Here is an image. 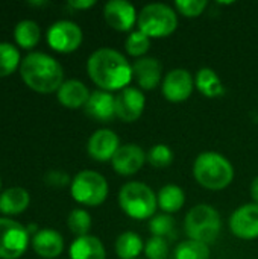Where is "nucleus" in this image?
<instances>
[{"label": "nucleus", "instance_id": "obj_1", "mask_svg": "<svg viewBox=\"0 0 258 259\" xmlns=\"http://www.w3.org/2000/svg\"><path fill=\"white\" fill-rule=\"evenodd\" d=\"M90 79L103 91H122L132 82V65L116 49L102 47L93 52L87 61Z\"/></svg>", "mask_w": 258, "mask_h": 259}, {"label": "nucleus", "instance_id": "obj_21", "mask_svg": "<svg viewBox=\"0 0 258 259\" xmlns=\"http://www.w3.org/2000/svg\"><path fill=\"white\" fill-rule=\"evenodd\" d=\"M195 87L202 96L208 99H217L225 94V87L222 83V79L213 68L208 67H204L196 73Z\"/></svg>", "mask_w": 258, "mask_h": 259}, {"label": "nucleus", "instance_id": "obj_32", "mask_svg": "<svg viewBox=\"0 0 258 259\" xmlns=\"http://www.w3.org/2000/svg\"><path fill=\"white\" fill-rule=\"evenodd\" d=\"M169 252V241L164 238L152 237L144 243V255L148 259H167Z\"/></svg>", "mask_w": 258, "mask_h": 259}, {"label": "nucleus", "instance_id": "obj_3", "mask_svg": "<svg viewBox=\"0 0 258 259\" xmlns=\"http://www.w3.org/2000/svg\"><path fill=\"white\" fill-rule=\"evenodd\" d=\"M193 176L201 187L220 191L234 181V167L222 153L202 152L193 162Z\"/></svg>", "mask_w": 258, "mask_h": 259}, {"label": "nucleus", "instance_id": "obj_37", "mask_svg": "<svg viewBox=\"0 0 258 259\" xmlns=\"http://www.w3.org/2000/svg\"><path fill=\"white\" fill-rule=\"evenodd\" d=\"M30 5H44L46 2H29Z\"/></svg>", "mask_w": 258, "mask_h": 259}, {"label": "nucleus", "instance_id": "obj_18", "mask_svg": "<svg viewBox=\"0 0 258 259\" xmlns=\"http://www.w3.org/2000/svg\"><path fill=\"white\" fill-rule=\"evenodd\" d=\"M32 247L43 258H56L64 250V238L58 231L44 228L32 237Z\"/></svg>", "mask_w": 258, "mask_h": 259}, {"label": "nucleus", "instance_id": "obj_35", "mask_svg": "<svg viewBox=\"0 0 258 259\" xmlns=\"http://www.w3.org/2000/svg\"><path fill=\"white\" fill-rule=\"evenodd\" d=\"M94 5V0H68V6L73 9H88Z\"/></svg>", "mask_w": 258, "mask_h": 259}, {"label": "nucleus", "instance_id": "obj_2", "mask_svg": "<svg viewBox=\"0 0 258 259\" xmlns=\"http://www.w3.org/2000/svg\"><path fill=\"white\" fill-rule=\"evenodd\" d=\"M20 73L26 85L38 93L58 91L64 82L62 65L43 52L27 53L20 64Z\"/></svg>", "mask_w": 258, "mask_h": 259}, {"label": "nucleus", "instance_id": "obj_5", "mask_svg": "<svg viewBox=\"0 0 258 259\" xmlns=\"http://www.w3.org/2000/svg\"><path fill=\"white\" fill-rule=\"evenodd\" d=\"M184 229L189 240H195L210 246L214 243L222 229L220 214L216 208L207 203H201L193 206L184 220Z\"/></svg>", "mask_w": 258, "mask_h": 259}, {"label": "nucleus", "instance_id": "obj_30", "mask_svg": "<svg viewBox=\"0 0 258 259\" xmlns=\"http://www.w3.org/2000/svg\"><path fill=\"white\" fill-rule=\"evenodd\" d=\"M67 226L78 237L88 235V231L91 229V215L87 209L75 208L67 217Z\"/></svg>", "mask_w": 258, "mask_h": 259}, {"label": "nucleus", "instance_id": "obj_8", "mask_svg": "<svg viewBox=\"0 0 258 259\" xmlns=\"http://www.w3.org/2000/svg\"><path fill=\"white\" fill-rule=\"evenodd\" d=\"M29 244V232L21 223L0 219V258L15 259L21 256Z\"/></svg>", "mask_w": 258, "mask_h": 259}, {"label": "nucleus", "instance_id": "obj_33", "mask_svg": "<svg viewBox=\"0 0 258 259\" xmlns=\"http://www.w3.org/2000/svg\"><path fill=\"white\" fill-rule=\"evenodd\" d=\"M207 6H208L207 0H178V2H175L176 11L187 18H196V17L202 15V12L205 11Z\"/></svg>", "mask_w": 258, "mask_h": 259}, {"label": "nucleus", "instance_id": "obj_23", "mask_svg": "<svg viewBox=\"0 0 258 259\" xmlns=\"http://www.w3.org/2000/svg\"><path fill=\"white\" fill-rule=\"evenodd\" d=\"M29 193L21 187H11L0 194V211L3 214L23 212L29 205Z\"/></svg>", "mask_w": 258, "mask_h": 259}, {"label": "nucleus", "instance_id": "obj_6", "mask_svg": "<svg viewBox=\"0 0 258 259\" xmlns=\"http://www.w3.org/2000/svg\"><path fill=\"white\" fill-rule=\"evenodd\" d=\"M137 26L149 38H166L176 30L178 17L169 5L149 3L138 12Z\"/></svg>", "mask_w": 258, "mask_h": 259}, {"label": "nucleus", "instance_id": "obj_22", "mask_svg": "<svg viewBox=\"0 0 258 259\" xmlns=\"http://www.w3.org/2000/svg\"><path fill=\"white\" fill-rule=\"evenodd\" d=\"M157 199H158V208L164 212V214H175L178 211H181V208L186 203V193L181 187L169 184L164 185L158 193H157Z\"/></svg>", "mask_w": 258, "mask_h": 259}, {"label": "nucleus", "instance_id": "obj_16", "mask_svg": "<svg viewBox=\"0 0 258 259\" xmlns=\"http://www.w3.org/2000/svg\"><path fill=\"white\" fill-rule=\"evenodd\" d=\"M132 74L141 90H155L163 77V65L157 58L143 56L132 64Z\"/></svg>", "mask_w": 258, "mask_h": 259}, {"label": "nucleus", "instance_id": "obj_7", "mask_svg": "<svg viewBox=\"0 0 258 259\" xmlns=\"http://www.w3.org/2000/svg\"><path fill=\"white\" fill-rule=\"evenodd\" d=\"M108 182L106 179L93 170L79 171L70 184V191L73 199L85 206H99L108 197Z\"/></svg>", "mask_w": 258, "mask_h": 259}, {"label": "nucleus", "instance_id": "obj_17", "mask_svg": "<svg viewBox=\"0 0 258 259\" xmlns=\"http://www.w3.org/2000/svg\"><path fill=\"white\" fill-rule=\"evenodd\" d=\"M84 108L87 115L93 120L99 123H109L116 118V96L103 90L93 91Z\"/></svg>", "mask_w": 258, "mask_h": 259}, {"label": "nucleus", "instance_id": "obj_11", "mask_svg": "<svg viewBox=\"0 0 258 259\" xmlns=\"http://www.w3.org/2000/svg\"><path fill=\"white\" fill-rule=\"evenodd\" d=\"M146 97L140 88L128 87L116 96V117L125 123L137 121L144 111Z\"/></svg>", "mask_w": 258, "mask_h": 259}, {"label": "nucleus", "instance_id": "obj_19", "mask_svg": "<svg viewBox=\"0 0 258 259\" xmlns=\"http://www.w3.org/2000/svg\"><path fill=\"white\" fill-rule=\"evenodd\" d=\"M90 91L87 85L78 79H68L64 80L62 85L58 88V100L61 105L70 109H78L81 106H85L90 99Z\"/></svg>", "mask_w": 258, "mask_h": 259}, {"label": "nucleus", "instance_id": "obj_24", "mask_svg": "<svg viewBox=\"0 0 258 259\" xmlns=\"http://www.w3.org/2000/svg\"><path fill=\"white\" fill-rule=\"evenodd\" d=\"M141 252H144V243L138 234L128 231L117 237L116 253L120 259H137Z\"/></svg>", "mask_w": 258, "mask_h": 259}, {"label": "nucleus", "instance_id": "obj_10", "mask_svg": "<svg viewBox=\"0 0 258 259\" xmlns=\"http://www.w3.org/2000/svg\"><path fill=\"white\" fill-rule=\"evenodd\" d=\"M195 90V77L186 68H173L163 79L161 91L167 102H186Z\"/></svg>", "mask_w": 258, "mask_h": 259}, {"label": "nucleus", "instance_id": "obj_26", "mask_svg": "<svg viewBox=\"0 0 258 259\" xmlns=\"http://www.w3.org/2000/svg\"><path fill=\"white\" fill-rule=\"evenodd\" d=\"M149 229L152 232V237H160L167 241L176 240V222L170 214H157L149 222Z\"/></svg>", "mask_w": 258, "mask_h": 259}, {"label": "nucleus", "instance_id": "obj_29", "mask_svg": "<svg viewBox=\"0 0 258 259\" xmlns=\"http://www.w3.org/2000/svg\"><path fill=\"white\" fill-rule=\"evenodd\" d=\"M20 64V52L11 42H0V77L11 74Z\"/></svg>", "mask_w": 258, "mask_h": 259}, {"label": "nucleus", "instance_id": "obj_12", "mask_svg": "<svg viewBox=\"0 0 258 259\" xmlns=\"http://www.w3.org/2000/svg\"><path fill=\"white\" fill-rule=\"evenodd\" d=\"M230 229L240 240L258 238V205L246 203L239 206L230 217Z\"/></svg>", "mask_w": 258, "mask_h": 259}, {"label": "nucleus", "instance_id": "obj_14", "mask_svg": "<svg viewBox=\"0 0 258 259\" xmlns=\"http://www.w3.org/2000/svg\"><path fill=\"white\" fill-rule=\"evenodd\" d=\"M103 17L109 27L119 32H128L137 23L135 6L126 0H111L103 6Z\"/></svg>", "mask_w": 258, "mask_h": 259}, {"label": "nucleus", "instance_id": "obj_28", "mask_svg": "<svg viewBox=\"0 0 258 259\" xmlns=\"http://www.w3.org/2000/svg\"><path fill=\"white\" fill-rule=\"evenodd\" d=\"M151 47V38L143 33L141 30H132L129 33V36L125 41V50L128 55L134 56V58H143L146 56L148 50Z\"/></svg>", "mask_w": 258, "mask_h": 259}, {"label": "nucleus", "instance_id": "obj_36", "mask_svg": "<svg viewBox=\"0 0 258 259\" xmlns=\"http://www.w3.org/2000/svg\"><path fill=\"white\" fill-rule=\"evenodd\" d=\"M251 197H252L254 203L258 205V176L252 181V184H251Z\"/></svg>", "mask_w": 258, "mask_h": 259}, {"label": "nucleus", "instance_id": "obj_15", "mask_svg": "<svg viewBox=\"0 0 258 259\" xmlns=\"http://www.w3.org/2000/svg\"><path fill=\"white\" fill-rule=\"evenodd\" d=\"M120 147L119 135L111 129H97L91 134L87 143L88 155L99 162L111 161Z\"/></svg>", "mask_w": 258, "mask_h": 259}, {"label": "nucleus", "instance_id": "obj_20", "mask_svg": "<svg viewBox=\"0 0 258 259\" xmlns=\"http://www.w3.org/2000/svg\"><path fill=\"white\" fill-rule=\"evenodd\" d=\"M70 259H106L103 243L93 235L78 237L68 250Z\"/></svg>", "mask_w": 258, "mask_h": 259}, {"label": "nucleus", "instance_id": "obj_4", "mask_svg": "<svg viewBox=\"0 0 258 259\" xmlns=\"http://www.w3.org/2000/svg\"><path fill=\"white\" fill-rule=\"evenodd\" d=\"M120 209L134 220H148L157 215V193L143 182H128L119 191Z\"/></svg>", "mask_w": 258, "mask_h": 259}, {"label": "nucleus", "instance_id": "obj_27", "mask_svg": "<svg viewBox=\"0 0 258 259\" xmlns=\"http://www.w3.org/2000/svg\"><path fill=\"white\" fill-rule=\"evenodd\" d=\"M175 259H210V247L195 240H186L175 247Z\"/></svg>", "mask_w": 258, "mask_h": 259}, {"label": "nucleus", "instance_id": "obj_31", "mask_svg": "<svg viewBox=\"0 0 258 259\" xmlns=\"http://www.w3.org/2000/svg\"><path fill=\"white\" fill-rule=\"evenodd\" d=\"M146 159L155 168H166L173 162V152L166 144H155L146 153Z\"/></svg>", "mask_w": 258, "mask_h": 259}, {"label": "nucleus", "instance_id": "obj_13", "mask_svg": "<svg viewBox=\"0 0 258 259\" xmlns=\"http://www.w3.org/2000/svg\"><path fill=\"white\" fill-rule=\"evenodd\" d=\"M146 152L138 144H123L111 159L113 168L120 176H132L138 173L146 162Z\"/></svg>", "mask_w": 258, "mask_h": 259}, {"label": "nucleus", "instance_id": "obj_25", "mask_svg": "<svg viewBox=\"0 0 258 259\" xmlns=\"http://www.w3.org/2000/svg\"><path fill=\"white\" fill-rule=\"evenodd\" d=\"M40 35H41L40 26L36 24V21L29 18L18 21L14 29V36L17 44H20L24 49L33 47L40 41Z\"/></svg>", "mask_w": 258, "mask_h": 259}, {"label": "nucleus", "instance_id": "obj_34", "mask_svg": "<svg viewBox=\"0 0 258 259\" xmlns=\"http://www.w3.org/2000/svg\"><path fill=\"white\" fill-rule=\"evenodd\" d=\"M46 182L52 187H65L68 184H71L68 175H65L64 171L59 170H52L46 175Z\"/></svg>", "mask_w": 258, "mask_h": 259}, {"label": "nucleus", "instance_id": "obj_9", "mask_svg": "<svg viewBox=\"0 0 258 259\" xmlns=\"http://www.w3.org/2000/svg\"><path fill=\"white\" fill-rule=\"evenodd\" d=\"M82 29L70 20H58L47 29L49 46L61 53L75 52L82 42Z\"/></svg>", "mask_w": 258, "mask_h": 259}]
</instances>
